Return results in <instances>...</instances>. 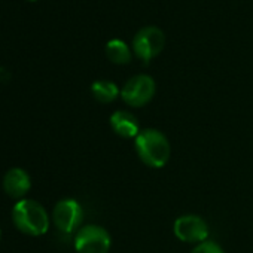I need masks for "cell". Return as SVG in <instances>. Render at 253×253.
<instances>
[{
  "instance_id": "obj_13",
  "label": "cell",
  "mask_w": 253,
  "mask_h": 253,
  "mask_svg": "<svg viewBox=\"0 0 253 253\" xmlns=\"http://www.w3.org/2000/svg\"><path fill=\"white\" fill-rule=\"evenodd\" d=\"M0 240H2V231H0Z\"/></svg>"
},
{
  "instance_id": "obj_9",
  "label": "cell",
  "mask_w": 253,
  "mask_h": 253,
  "mask_svg": "<svg viewBox=\"0 0 253 253\" xmlns=\"http://www.w3.org/2000/svg\"><path fill=\"white\" fill-rule=\"evenodd\" d=\"M109 122L115 134L122 139H136L142 131L137 118L126 110H116Z\"/></svg>"
},
{
  "instance_id": "obj_8",
  "label": "cell",
  "mask_w": 253,
  "mask_h": 253,
  "mask_svg": "<svg viewBox=\"0 0 253 253\" xmlns=\"http://www.w3.org/2000/svg\"><path fill=\"white\" fill-rule=\"evenodd\" d=\"M32 180L26 170L23 169H11L3 177V189L5 192L15 200H24L27 192L30 191Z\"/></svg>"
},
{
  "instance_id": "obj_5",
  "label": "cell",
  "mask_w": 253,
  "mask_h": 253,
  "mask_svg": "<svg viewBox=\"0 0 253 253\" xmlns=\"http://www.w3.org/2000/svg\"><path fill=\"white\" fill-rule=\"evenodd\" d=\"M110 244L109 232L98 225L82 226L75 237L76 253H107Z\"/></svg>"
},
{
  "instance_id": "obj_4",
  "label": "cell",
  "mask_w": 253,
  "mask_h": 253,
  "mask_svg": "<svg viewBox=\"0 0 253 253\" xmlns=\"http://www.w3.org/2000/svg\"><path fill=\"white\" fill-rule=\"evenodd\" d=\"M155 92V81L149 75H137L126 81L121 89V97L131 107H143L154 98Z\"/></svg>"
},
{
  "instance_id": "obj_10",
  "label": "cell",
  "mask_w": 253,
  "mask_h": 253,
  "mask_svg": "<svg viewBox=\"0 0 253 253\" xmlns=\"http://www.w3.org/2000/svg\"><path fill=\"white\" fill-rule=\"evenodd\" d=\"M106 57L113 64H128L131 61V49L124 41L112 39L106 43Z\"/></svg>"
},
{
  "instance_id": "obj_11",
  "label": "cell",
  "mask_w": 253,
  "mask_h": 253,
  "mask_svg": "<svg viewBox=\"0 0 253 253\" xmlns=\"http://www.w3.org/2000/svg\"><path fill=\"white\" fill-rule=\"evenodd\" d=\"M91 92L94 98L103 104L112 103L119 97V88L112 81H95L91 85Z\"/></svg>"
},
{
  "instance_id": "obj_3",
  "label": "cell",
  "mask_w": 253,
  "mask_h": 253,
  "mask_svg": "<svg viewBox=\"0 0 253 253\" xmlns=\"http://www.w3.org/2000/svg\"><path fill=\"white\" fill-rule=\"evenodd\" d=\"M166 45V35L160 27L148 26L140 29L133 38V52L137 58L149 63L158 57Z\"/></svg>"
},
{
  "instance_id": "obj_1",
  "label": "cell",
  "mask_w": 253,
  "mask_h": 253,
  "mask_svg": "<svg viewBox=\"0 0 253 253\" xmlns=\"http://www.w3.org/2000/svg\"><path fill=\"white\" fill-rule=\"evenodd\" d=\"M136 152L142 163L152 169H161L170 158V142L155 128H146L139 133L134 142Z\"/></svg>"
},
{
  "instance_id": "obj_2",
  "label": "cell",
  "mask_w": 253,
  "mask_h": 253,
  "mask_svg": "<svg viewBox=\"0 0 253 253\" xmlns=\"http://www.w3.org/2000/svg\"><path fill=\"white\" fill-rule=\"evenodd\" d=\"M15 228L27 235H42L49 228V216L42 204L35 200H20L12 209Z\"/></svg>"
},
{
  "instance_id": "obj_7",
  "label": "cell",
  "mask_w": 253,
  "mask_h": 253,
  "mask_svg": "<svg viewBox=\"0 0 253 253\" xmlns=\"http://www.w3.org/2000/svg\"><path fill=\"white\" fill-rule=\"evenodd\" d=\"M173 231L174 235L185 243L200 244L207 241L209 237V225L198 214H185L176 219Z\"/></svg>"
},
{
  "instance_id": "obj_6",
  "label": "cell",
  "mask_w": 253,
  "mask_h": 253,
  "mask_svg": "<svg viewBox=\"0 0 253 253\" xmlns=\"http://www.w3.org/2000/svg\"><path fill=\"white\" fill-rule=\"evenodd\" d=\"M52 220L61 232H75L84 220V211L81 204L72 198H64L58 201L52 210Z\"/></svg>"
},
{
  "instance_id": "obj_12",
  "label": "cell",
  "mask_w": 253,
  "mask_h": 253,
  "mask_svg": "<svg viewBox=\"0 0 253 253\" xmlns=\"http://www.w3.org/2000/svg\"><path fill=\"white\" fill-rule=\"evenodd\" d=\"M191 253H223L222 247L216 244L214 241H204L195 246V249Z\"/></svg>"
}]
</instances>
